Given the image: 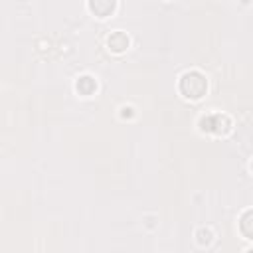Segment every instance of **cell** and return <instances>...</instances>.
<instances>
[{
    "label": "cell",
    "mask_w": 253,
    "mask_h": 253,
    "mask_svg": "<svg viewBox=\"0 0 253 253\" xmlns=\"http://www.w3.org/2000/svg\"><path fill=\"white\" fill-rule=\"evenodd\" d=\"M91 10L95 12V14H99V16H107L111 10H113V6H115V0H91Z\"/></svg>",
    "instance_id": "cell-2"
},
{
    "label": "cell",
    "mask_w": 253,
    "mask_h": 253,
    "mask_svg": "<svg viewBox=\"0 0 253 253\" xmlns=\"http://www.w3.org/2000/svg\"><path fill=\"white\" fill-rule=\"evenodd\" d=\"M109 45H111L115 51H121V49H125V47L128 45V38H126L125 34L117 32V34H113V36L109 38Z\"/></svg>",
    "instance_id": "cell-3"
},
{
    "label": "cell",
    "mask_w": 253,
    "mask_h": 253,
    "mask_svg": "<svg viewBox=\"0 0 253 253\" xmlns=\"http://www.w3.org/2000/svg\"><path fill=\"white\" fill-rule=\"evenodd\" d=\"M206 87H208V85H206V79H204L200 73H196V71L186 73V75L182 77V81H180L182 93H184L186 97H192V99L202 97L204 91H206Z\"/></svg>",
    "instance_id": "cell-1"
},
{
    "label": "cell",
    "mask_w": 253,
    "mask_h": 253,
    "mask_svg": "<svg viewBox=\"0 0 253 253\" xmlns=\"http://www.w3.org/2000/svg\"><path fill=\"white\" fill-rule=\"evenodd\" d=\"M77 89H81L83 93H91V91L95 89V81H93L91 77H81V79L77 81Z\"/></svg>",
    "instance_id": "cell-4"
}]
</instances>
